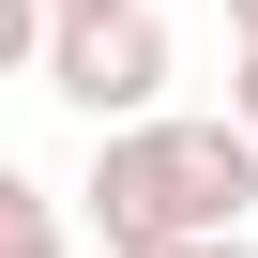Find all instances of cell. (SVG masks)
<instances>
[{"mask_svg": "<svg viewBox=\"0 0 258 258\" xmlns=\"http://www.w3.org/2000/svg\"><path fill=\"white\" fill-rule=\"evenodd\" d=\"M258 213V137L243 121H137L91 152V228L106 243H228Z\"/></svg>", "mask_w": 258, "mask_h": 258, "instance_id": "1", "label": "cell"}, {"mask_svg": "<svg viewBox=\"0 0 258 258\" xmlns=\"http://www.w3.org/2000/svg\"><path fill=\"white\" fill-rule=\"evenodd\" d=\"M46 91L91 121V137H137V121H167V16H152V0H121V16H61Z\"/></svg>", "mask_w": 258, "mask_h": 258, "instance_id": "2", "label": "cell"}, {"mask_svg": "<svg viewBox=\"0 0 258 258\" xmlns=\"http://www.w3.org/2000/svg\"><path fill=\"white\" fill-rule=\"evenodd\" d=\"M0 258H76V228H61V198L31 167H0Z\"/></svg>", "mask_w": 258, "mask_h": 258, "instance_id": "3", "label": "cell"}, {"mask_svg": "<svg viewBox=\"0 0 258 258\" xmlns=\"http://www.w3.org/2000/svg\"><path fill=\"white\" fill-rule=\"evenodd\" d=\"M228 121H243V137H258V46L228 61Z\"/></svg>", "mask_w": 258, "mask_h": 258, "instance_id": "4", "label": "cell"}, {"mask_svg": "<svg viewBox=\"0 0 258 258\" xmlns=\"http://www.w3.org/2000/svg\"><path fill=\"white\" fill-rule=\"evenodd\" d=\"M167 258H258V228H228V243H167Z\"/></svg>", "mask_w": 258, "mask_h": 258, "instance_id": "5", "label": "cell"}, {"mask_svg": "<svg viewBox=\"0 0 258 258\" xmlns=\"http://www.w3.org/2000/svg\"><path fill=\"white\" fill-rule=\"evenodd\" d=\"M46 16H121V0H46Z\"/></svg>", "mask_w": 258, "mask_h": 258, "instance_id": "6", "label": "cell"}, {"mask_svg": "<svg viewBox=\"0 0 258 258\" xmlns=\"http://www.w3.org/2000/svg\"><path fill=\"white\" fill-rule=\"evenodd\" d=\"M228 31H243V46H258V0H228Z\"/></svg>", "mask_w": 258, "mask_h": 258, "instance_id": "7", "label": "cell"}]
</instances>
